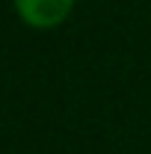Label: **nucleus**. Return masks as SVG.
I'll list each match as a JSON object with an SVG mask.
<instances>
[{"mask_svg":"<svg viewBox=\"0 0 151 154\" xmlns=\"http://www.w3.org/2000/svg\"><path fill=\"white\" fill-rule=\"evenodd\" d=\"M15 12L27 27L36 30H54L71 15L74 0H12Z\"/></svg>","mask_w":151,"mask_h":154,"instance_id":"obj_1","label":"nucleus"}]
</instances>
